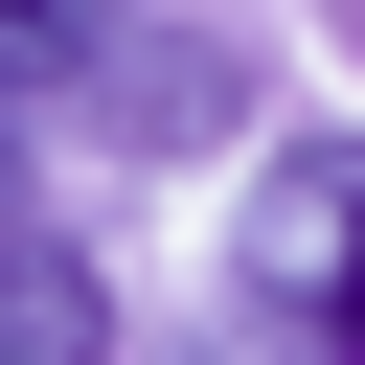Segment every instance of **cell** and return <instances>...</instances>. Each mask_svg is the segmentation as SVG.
<instances>
[{
    "label": "cell",
    "instance_id": "3",
    "mask_svg": "<svg viewBox=\"0 0 365 365\" xmlns=\"http://www.w3.org/2000/svg\"><path fill=\"white\" fill-rule=\"evenodd\" d=\"M114 23H137V0H0V114L91 91V68H114Z\"/></svg>",
    "mask_w": 365,
    "mask_h": 365
},
{
    "label": "cell",
    "instance_id": "1",
    "mask_svg": "<svg viewBox=\"0 0 365 365\" xmlns=\"http://www.w3.org/2000/svg\"><path fill=\"white\" fill-rule=\"evenodd\" d=\"M251 297H274V319H319V342L365 365V137L274 160V205H251Z\"/></svg>",
    "mask_w": 365,
    "mask_h": 365
},
{
    "label": "cell",
    "instance_id": "2",
    "mask_svg": "<svg viewBox=\"0 0 365 365\" xmlns=\"http://www.w3.org/2000/svg\"><path fill=\"white\" fill-rule=\"evenodd\" d=\"M91 342H114V274H91V251L0 182V365H91Z\"/></svg>",
    "mask_w": 365,
    "mask_h": 365
}]
</instances>
